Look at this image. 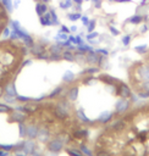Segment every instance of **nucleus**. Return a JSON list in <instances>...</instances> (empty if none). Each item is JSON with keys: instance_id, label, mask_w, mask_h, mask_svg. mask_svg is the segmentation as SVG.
Wrapping results in <instances>:
<instances>
[{"instance_id": "obj_3", "label": "nucleus", "mask_w": 149, "mask_h": 156, "mask_svg": "<svg viewBox=\"0 0 149 156\" xmlns=\"http://www.w3.org/2000/svg\"><path fill=\"white\" fill-rule=\"evenodd\" d=\"M26 115L7 104L0 102V156L25 154Z\"/></svg>"}, {"instance_id": "obj_29", "label": "nucleus", "mask_w": 149, "mask_h": 156, "mask_svg": "<svg viewBox=\"0 0 149 156\" xmlns=\"http://www.w3.org/2000/svg\"><path fill=\"white\" fill-rule=\"evenodd\" d=\"M76 30H77V27H76V26H72V27L70 28V32H71V33H73V32H76Z\"/></svg>"}, {"instance_id": "obj_7", "label": "nucleus", "mask_w": 149, "mask_h": 156, "mask_svg": "<svg viewBox=\"0 0 149 156\" xmlns=\"http://www.w3.org/2000/svg\"><path fill=\"white\" fill-rule=\"evenodd\" d=\"M144 21V17L142 16V15H133V16H131L130 18L127 20V22H130V23H132V25H140V23H142Z\"/></svg>"}, {"instance_id": "obj_34", "label": "nucleus", "mask_w": 149, "mask_h": 156, "mask_svg": "<svg viewBox=\"0 0 149 156\" xmlns=\"http://www.w3.org/2000/svg\"><path fill=\"white\" fill-rule=\"evenodd\" d=\"M34 1H37V3H38V1H41V0H34Z\"/></svg>"}, {"instance_id": "obj_9", "label": "nucleus", "mask_w": 149, "mask_h": 156, "mask_svg": "<svg viewBox=\"0 0 149 156\" xmlns=\"http://www.w3.org/2000/svg\"><path fill=\"white\" fill-rule=\"evenodd\" d=\"M49 12H50V17H52V22H53V25H54V26L60 25V22H59V18H57V14H56L55 10H54L53 7H50V9H49Z\"/></svg>"}, {"instance_id": "obj_26", "label": "nucleus", "mask_w": 149, "mask_h": 156, "mask_svg": "<svg viewBox=\"0 0 149 156\" xmlns=\"http://www.w3.org/2000/svg\"><path fill=\"white\" fill-rule=\"evenodd\" d=\"M148 30V26L147 25H143V27H142V29H141V33H145Z\"/></svg>"}, {"instance_id": "obj_24", "label": "nucleus", "mask_w": 149, "mask_h": 156, "mask_svg": "<svg viewBox=\"0 0 149 156\" xmlns=\"http://www.w3.org/2000/svg\"><path fill=\"white\" fill-rule=\"evenodd\" d=\"M115 3H132V0H114Z\"/></svg>"}, {"instance_id": "obj_31", "label": "nucleus", "mask_w": 149, "mask_h": 156, "mask_svg": "<svg viewBox=\"0 0 149 156\" xmlns=\"http://www.w3.org/2000/svg\"><path fill=\"white\" fill-rule=\"evenodd\" d=\"M42 3H44V4H48V3H50V0H41Z\"/></svg>"}, {"instance_id": "obj_11", "label": "nucleus", "mask_w": 149, "mask_h": 156, "mask_svg": "<svg viewBox=\"0 0 149 156\" xmlns=\"http://www.w3.org/2000/svg\"><path fill=\"white\" fill-rule=\"evenodd\" d=\"M70 21H72V22H75V21H77V20H81V17H82V14L81 12H71V14H67V16H66Z\"/></svg>"}, {"instance_id": "obj_23", "label": "nucleus", "mask_w": 149, "mask_h": 156, "mask_svg": "<svg viewBox=\"0 0 149 156\" xmlns=\"http://www.w3.org/2000/svg\"><path fill=\"white\" fill-rule=\"evenodd\" d=\"M60 30H61V32H64V33H66V34L71 33V32H70V28H67L65 25H63V26H61V29H60Z\"/></svg>"}, {"instance_id": "obj_30", "label": "nucleus", "mask_w": 149, "mask_h": 156, "mask_svg": "<svg viewBox=\"0 0 149 156\" xmlns=\"http://www.w3.org/2000/svg\"><path fill=\"white\" fill-rule=\"evenodd\" d=\"M18 4H20V0H15V3H14V7H18Z\"/></svg>"}, {"instance_id": "obj_12", "label": "nucleus", "mask_w": 149, "mask_h": 156, "mask_svg": "<svg viewBox=\"0 0 149 156\" xmlns=\"http://www.w3.org/2000/svg\"><path fill=\"white\" fill-rule=\"evenodd\" d=\"M1 3L5 5V7L7 9V11L11 14L14 10V5H12V0H1Z\"/></svg>"}, {"instance_id": "obj_14", "label": "nucleus", "mask_w": 149, "mask_h": 156, "mask_svg": "<svg viewBox=\"0 0 149 156\" xmlns=\"http://www.w3.org/2000/svg\"><path fill=\"white\" fill-rule=\"evenodd\" d=\"M134 50L137 51L138 54H147V45H140V46H136Z\"/></svg>"}, {"instance_id": "obj_22", "label": "nucleus", "mask_w": 149, "mask_h": 156, "mask_svg": "<svg viewBox=\"0 0 149 156\" xmlns=\"http://www.w3.org/2000/svg\"><path fill=\"white\" fill-rule=\"evenodd\" d=\"M97 53L100 54L102 56H106V55H108V50H105V49H98Z\"/></svg>"}, {"instance_id": "obj_35", "label": "nucleus", "mask_w": 149, "mask_h": 156, "mask_svg": "<svg viewBox=\"0 0 149 156\" xmlns=\"http://www.w3.org/2000/svg\"><path fill=\"white\" fill-rule=\"evenodd\" d=\"M86 1H91V0H86Z\"/></svg>"}, {"instance_id": "obj_13", "label": "nucleus", "mask_w": 149, "mask_h": 156, "mask_svg": "<svg viewBox=\"0 0 149 156\" xmlns=\"http://www.w3.org/2000/svg\"><path fill=\"white\" fill-rule=\"evenodd\" d=\"M95 26H97V21H95V20H92V21L89 20V23H88V26H87V30H88L89 33L93 32L94 28H95Z\"/></svg>"}, {"instance_id": "obj_33", "label": "nucleus", "mask_w": 149, "mask_h": 156, "mask_svg": "<svg viewBox=\"0 0 149 156\" xmlns=\"http://www.w3.org/2000/svg\"><path fill=\"white\" fill-rule=\"evenodd\" d=\"M9 156H18V155H9Z\"/></svg>"}, {"instance_id": "obj_25", "label": "nucleus", "mask_w": 149, "mask_h": 156, "mask_svg": "<svg viewBox=\"0 0 149 156\" xmlns=\"http://www.w3.org/2000/svg\"><path fill=\"white\" fill-rule=\"evenodd\" d=\"M68 40H70L71 43L76 44V37H73V36H70V37H68Z\"/></svg>"}, {"instance_id": "obj_27", "label": "nucleus", "mask_w": 149, "mask_h": 156, "mask_svg": "<svg viewBox=\"0 0 149 156\" xmlns=\"http://www.w3.org/2000/svg\"><path fill=\"white\" fill-rule=\"evenodd\" d=\"M148 3H149V0H142L141 4H140V6H145Z\"/></svg>"}, {"instance_id": "obj_6", "label": "nucleus", "mask_w": 149, "mask_h": 156, "mask_svg": "<svg viewBox=\"0 0 149 156\" xmlns=\"http://www.w3.org/2000/svg\"><path fill=\"white\" fill-rule=\"evenodd\" d=\"M63 59L65 61H68V62H73L75 61V53H72V50L70 49H66L63 51Z\"/></svg>"}, {"instance_id": "obj_19", "label": "nucleus", "mask_w": 149, "mask_h": 156, "mask_svg": "<svg viewBox=\"0 0 149 156\" xmlns=\"http://www.w3.org/2000/svg\"><path fill=\"white\" fill-rule=\"evenodd\" d=\"M98 37H99V33H97V32H94V30H93V32H91L87 36V39L89 40V39H94V38H98Z\"/></svg>"}, {"instance_id": "obj_17", "label": "nucleus", "mask_w": 149, "mask_h": 156, "mask_svg": "<svg viewBox=\"0 0 149 156\" xmlns=\"http://www.w3.org/2000/svg\"><path fill=\"white\" fill-rule=\"evenodd\" d=\"M109 29H110V32H111L113 36H118V34H120V30L116 29L114 26H109Z\"/></svg>"}, {"instance_id": "obj_1", "label": "nucleus", "mask_w": 149, "mask_h": 156, "mask_svg": "<svg viewBox=\"0 0 149 156\" xmlns=\"http://www.w3.org/2000/svg\"><path fill=\"white\" fill-rule=\"evenodd\" d=\"M89 156H149V107L128 110L104 126Z\"/></svg>"}, {"instance_id": "obj_4", "label": "nucleus", "mask_w": 149, "mask_h": 156, "mask_svg": "<svg viewBox=\"0 0 149 156\" xmlns=\"http://www.w3.org/2000/svg\"><path fill=\"white\" fill-rule=\"evenodd\" d=\"M10 22H11L10 12L7 11L5 5L1 3V0H0V39L7 38L10 36V32H9Z\"/></svg>"}, {"instance_id": "obj_20", "label": "nucleus", "mask_w": 149, "mask_h": 156, "mask_svg": "<svg viewBox=\"0 0 149 156\" xmlns=\"http://www.w3.org/2000/svg\"><path fill=\"white\" fill-rule=\"evenodd\" d=\"M36 12H37V15L41 17L42 16V14H41V1H38L37 4H36Z\"/></svg>"}, {"instance_id": "obj_18", "label": "nucleus", "mask_w": 149, "mask_h": 156, "mask_svg": "<svg viewBox=\"0 0 149 156\" xmlns=\"http://www.w3.org/2000/svg\"><path fill=\"white\" fill-rule=\"evenodd\" d=\"M92 3H93V6L95 9H100L102 7V0H92Z\"/></svg>"}, {"instance_id": "obj_28", "label": "nucleus", "mask_w": 149, "mask_h": 156, "mask_svg": "<svg viewBox=\"0 0 149 156\" xmlns=\"http://www.w3.org/2000/svg\"><path fill=\"white\" fill-rule=\"evenodd\" d=\"M73 1V4H78V5H82V3H83V0H72Z\"/></svg>"}, {"instance_id": "obj_16", "label": "nucleus", "mask_w": 149, "mask_h": 156, "mask_svg": "<svg viewBox=\"0 0 149 156\" xmlns=\"http://www.w3.org/2000/svg\"><path fill=\"white\" fill-rule=\"evenodd\" d=\"M130 41H131V36L130 34H127V36H124L122 37V43H124V45H128L130 44Z\"/></svg>"}, {"instance_id": "obj_10", "label": "nucleus", "mask_w": 149, "mask_h": 156, "mask_svg": "<svg viewBox=\"0 0 149 156\" xmlns=\"http://www.w3.org/2000/svg\"><path fill=\"white\" fill-rule=\"evenodd\" d=\"M60 9L63 10H67V9H71L73 7V1L72 0H63V1H60Z\"/></svg>"}, {"instance_id": "obj_32", "label": "nucleus", "mask_w": 149, "mask_h": 156, "mask_svg": "<svg viewBox=\"0 0 149 156\" xmlns=\"http://www.w3.org/2000/svg\"><path fill=\"white\" fill-rule=\"evenodd\" d=\"M108 1H110V3H114V0H108Z\"/></svg>"}, {"instance_id": "obj_5", "label": "nucleus", "mask_w": 149, "mask_h": 156, "mask_svg": "<svg viewBox=\"0 0 149 156\" xmlns=\"http://www.w3.org/2000/svg\"><path fill=\"white\" fill-rule=\"evenodd\" d=\"M86 59H87V64L89 65H95L99 62V59H100V56H99V54L97 53V51H88V53L86 54Z\"/></svg>"}, {"instance_id": "obj_21", "label": "nucleus", "mask_w": 149, "mask_h": 156, "mask_svg": "<svg viewBox=\"0 0 149 156\" xmlns=\"http://www.w3.org/2000/svg\"><path fill=\"white\" fill-rule=\"evenodd\" d=\"M81 21H82V25H83V26H86V27L88 26V23H89V18H88L87 16H82V17H81Z\"/></svg>"}, {"instance_id": "obj_8", "label": "nucleus", "mask_w": 149, "mask_h": 156, "mask_svg": "<svg viewBox=\"0 0 149 156\" xmlns=\"http://www.w3.org/2000/svg\"><path fill=\"white\" fill-rule=\"evenodd\" d=\"M63 51H64L63 46L59 45L57 43L50 45V48H49V53H50V54H63Z\"/></svg>"}, {"instance_id": "obj_15", "label": "nucleus", "mask_w": 149, "mask_h": 156, "mask_svg": "<svg viewBox=\"0 0 149 156\" xmlns=\"http://www.w3.org/2000/svg\"><path fill=\"white\" fill-rule=\"evenodd\" d=\"M48 11H49L48 4H44V3H42V1H41V14H42V16H43L45 12H48Z\"/></svg>"}, {"instance_id": "obj_2", "label": "nucleus", "mask_w": 149, "mask_h": 156, "mask_svg": "<svg viewBox=\"0 0 149 156\" xmlns=\"http://www.w3.org/2000/svg\"><path fill=\"white\" fill-rule=\"evenodd\" d=\"M28 54L29 48L15 30L7 38L0 39V100L6 97Z\"/></svg>"}]
</instances>
